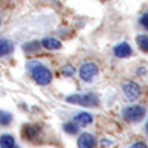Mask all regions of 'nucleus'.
<instances>
[{
  "mask_svg": "<svg viewBox=\"0 0 148 148\" xmlns=\"http://www.w3.org/2000/svg\"><path fill=\"white\" fill-rule=\"evenodd\" d=\"M27 68L31 74V77L36 83H39L42 86H46L52 82V73L47 67H45L43 64L37 62V61H30L27 64Z\"/></svg>",
  "mask_w": 148,
  "mask_h": 148,
  "instance_id": "nucleus-1",
  "label": "nucleus"
},
{
  "mask_svg": "<svg viewBox=\"0 0 148 148\" xmlns=\"http://www.w3.org/2000/svg\"><path fill=\"white\" fill-rule=\"evenodd\" d=\"M67 101L71 104H77V105H83V107H96L99 105V98L95 93H86V95H70L67 96Z\"/></svg>",
  "mask_w": 148,
  "mask_h": 148,
  "instance_id": "nucleus-2",
  "label": "nucleus"
},
{
  "mask_svg": "<svg viewBox=\"0 0 148 148\" xmlns=\"http://www.w3.org/2000/svg\"><path fill=\"white\" fill-rule=\"evenodd\" d=\"M98 73H99V68H98V65L95 62H90V61H88V62H83L79 68V76L83 82L86 83H90L95 80V77L98 76Z\"/></svg>",
  "mask_w": 148,
  "mask_h": 148,
  "instance_id": "nucleus-3",
  "label": "nucleus"
},
{
  "mask_svg": "<svg viewBox=\"0 0 148 148\" xmlns=\"http://www.w3.org/2000/svg\"><path fill=\"white\" fill-rule=\"evenodd\" d=\"M144 116H145V108L141 105H129L123 110V117L132 123L139 121Z\"/></svg>",
  "mask_w": 148,
  "mask_h": 148,
  "instance_id": "nucleus-4",
  "label": "nucleus"
},
{
  "mask_svg": "<svg viewBox=\"0 0 148 148\" xmlns=\"http://www.w3.org/2000/svg\"><path fill=\"white\" fill-rule=\"evenodd\" d=\"M141 86L135 82H129V83H125L123 84V95L127 101H136L138 98L141 96Z\"/></svg>",
  "mask_w": 148,
  "mask_h": 148,
  "instance_id": "nucleus-5",
  "label": "nucleus"
},
{
  "mask_svg": "<svg viewBox=\"0 0 148 148\" xmlns=\"http://www.w3.org/2000/svg\"><path fill=\"white\" fill-rule=\"evenodd\" d=\"M113 52H114V55H116L117 58H129V56H132V53H133L130 45H127L126 42L116 45Z\"/></svg>",
  "mask_w": 148,
  "mask_h": 148,
  "instance_id": "nucleus-6",
  "label": "nucleus"
},
{
  "mask_svg": "<svg viewBox=\"0 0 148 148\" xmlns=\"http://www.w3.org/2000/svg\"><path fill=\"white\" fill-rule=\"evenodd\" d=\"M95 144H96L95 136H93V135H90V133H86V132L82 133L80 136H79V139H77L79 148H93Z\"/></svg>",
  "mask_w": 148,
  "mask_h": 148,
  "instance_id": "nucleus-7",
  "label": "nucleus"
},
{
  "mask_svg": "<svg viewBox=\"0 0 148 148\" xmlns=\"http://www.w3.org/2000/svg\"><path fill=\"white\" fill-rule=\"evenodd\" d=\"M42 46L45 49H47V51H58V49H61V42L58 39H53V37H46V39L42 40Z\"/></svg>",
  "mask_w": 148,
  "mask_h": 148,
  "instance_id": "nucleus-8",
  "label": "nucleus"
},
{
  "mask_svg": "<svg viewBox=\"0 0 148 148\" xmlns=\"http://www.w3.org/2000/svg\"><path fill=\"white\" fill-rule=\"evenodd\" d=\"M92 114H89V113H79L76 117L73 119V121L76 123V125H80V126H88V125H90L92 123Z\"/></svg>",
  "mask_w": 148,
  "mask_h": 148,
  "instance_id": "nucleus-9",
  "label": "nucleus"
},
{
  "mask_svg": "<svg viewBox=\"0 0 148 148\" xmlns=\"http://www.w3.org/2000/svg\"><path fill=\"white\" fill-rule=\"evenodd\" d=\"M12 51H14V45L9 40H2L0 42V55L2 56H6V55H10Z\"/></svg>",
  "mask_w": 148,
  "mask_h": 148,
  "instance_id": "nucleus-10",
  "label": "nucleus"
},
{
  "mask_svg": "<svg viewBox=\"0 0 148 148\" xmlns=\"http://www.w3.org/2000/svg\"><path fill=\"white\" fill-rule=\"evenodd\" d=\"M0 145H2V148H15V139L10 135H2Z\"/></svg>",
  "mask_w": 148,
  "mask_h": 148,
  "instance_id": "nucleus-11",
  "label": "nucleus"
},
{
  "mask_svg": "<svg viewBox=\"0 0 148 148\" xmlns=\"http://www.w3.org/2000/svg\"><path fill=\"white\" fill-rule=\"evenodd\" d=\"M39 132H40L39 126H25V129H24V136L28 138V139H34L36 135Z\"/></svg>",
  "mask_w": 148,
  "mask_h": 148,
  "instance_id": "nucleus-12",
  "label": "nucleus"
},
{
  "mask_svg": "<svg viewBox=\"0 0 148 148\" xmlns=\"http://www.w3.org/2000/svg\"><path fill=\"white\" fill-rule=\"evenodd\" d=\"M136 45L142 52H148V36H138L136 37Z\"/></svg>",
  "mask_w": 148,
  "mask_h": 148,
  "instance_id": "nucleus-13",
  "label": "nucleus"
},
{
  "mask_svg": "<svg viewBox=\"0 0 148 148\" xmlns=\"http://www.w3.org/2000/svg\"><path fill=\"white\" fill-rule=\"evenodd\" d=\"M64 130L67 133H70V135H76L79 132V127H77V125L74 121H71V123H65L64 125Z\"/></svg>",
  "mask_w": 148,
  "mask_h": 148,
  "instance_id": "nucleus-14",
  "label": "nucleus"
},
{
  "mask_svg": "<svg viewBox=\"0 0 148 148\" xmlns=\"http://www.w3.org/2000/svg\"><path fill=\"white\" fill-rule=\"evenodd\" d=\"M2 117H0V123H2L3 126H8L10 125V121H12V116L10 113H8V111H2V114H0Z\"/></svg>",
  "mask_w": 148,
  "mask_h": 148,
  "instance_id": "nucleus-15",
  "label": "nucleus"
},
{
  "mask_svg": "<svg viewBox=\"0 0 148 148\" xmlns=\"http://www.w3.org/2000/svg\"><path fill=\"white\" fill-rule=\"evenodd\" d=\"M42 46V43H39V42H33V43H25V46H24V51H27V52H34V51H37Z\"/></svg>",
  "mask_w": 148,
  "mask_h": 148,
  "instance_id": "nucleus-16",
  "label": "nucleus"
},
{
  "mask_svg": "<svg viewBox=\"0 0 148 148\" xmlns=\"http://www.w3.org/2000/svg\"><path fill=\"white\" fill-rule=\"evenodd\" d=\"M62 76H67V77L74 76V67H73V65H70V64L64 65V67H62Z\"/></svg>",
  "mask_w": 148,
  "mask_h": 148,
  "instance_id": "nucleus-17",
  "label": "nucleus"
},
{
  "mask_svg": "<svg viewBox=\"0 0 148 148\" xmlns=\"http://www.w3.org/2000/svg\"><path fill=\"white\" fill-rule=\"evenodd\" d=\"M139 22H141V25H142L145 30H148V14H144V15L141 16Z\"/></svg>",
  "mask_w": 148,
  "mask_h": 148,
  "instance_id": "nucleus-18",
  "label": "nucleus"
},
{
  "mask_svg": "<svg viewBox=\"0 0 148 148\" xmlns=\"http://www.w3.org/2000/svg\"><path fill=\"white\" fill-rule=\"evenodd\" d=\"M129 148H148V147H147L145 142H135V144H132Z\"/></svg>",
  "mask_w": 148,
  "mask_h": 148,
  "instance_id": "nucleus-19",
  "label": "nucleus"
},
{
  "mask_svg": "<svg viewBox=\"0 0 148 148\" xmlns=\"http://www.w3.org/2000/svg\"><path fill=\"white\" fill-rule=\"evenodd\" d=\"M145 132H147V135H148V120H147V123H145Z\"/></svg>",
  "mask_w": 148,
  "mask_h": 148,
  "instance_id": "nucleus-20",
  "label": "nucleus"
},
{
  "mask_svg": "<svg viewBox=\"0 0 148 148\" xmlns=\"http://www.w3.org/2000/svg\"><path fill=\"white\" fill-rule=\"evenodd\" d=\"M15 148H18V147H15Z\"/></svg>",
  "mask_w": 148,
  "mask_h": 148,
  "instance_id": "nucleus-21",
  "label": "nucleus"
}]
</instances>
